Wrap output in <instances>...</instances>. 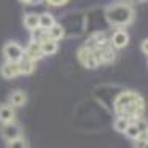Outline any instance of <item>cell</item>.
Segmentation results:
<instances>
[{"instance_id": "cell-18", "label": "cell", "mask_w": 148, "mask_h": 148, "mask_svg": "<svg viewBox=\"0 0 148 148\" xmlns=\"http://www.w3.org/2000/svg\"><path fill=\"white\" fill-rule=\"evenodd\" d=\"M24 26L29 30L38 27V14H26L24 16Z\"/></svg>"}, {"instance_id": "cell-20", "label": "cell", "mask_w": 148, "mask_h": 148, "mask_svg": "<svg viewBox=\"0 0 148 148\" xmlns=\"http://www.w3.org/2000/svg\"><path fill=\"white\" fill-rule=\"evenodd\" d=\"M8 147H10V148H13V147H23V148H26L27 147V142L24 140V138L18 137V138H14V140H11L10 143H8Z\"/></svg>"}, {"instance_id": "cell-15", "label": "cell", "mask_w": 148, "mask_h": 148, "mask_svg": "<svg viewBox=\"0 0 148 148\" xmlns=\"http://www.w3.org/2000/svg\"><path fill=\"white\" fill-rule=\"evenodd\" d=\"M48 35H49V38H53V40H61L62 37H64V27L62 26H59V24H53V27H49L48 29Z\"/></svg>"}, {"instance_id": "cell-3", "label": "cell", "mask_w": 148, "mask_h": 148, "mask_svg": "<svg viewBox=\"0 0 148 148\" xmlns=\"http://www.w3.org/2000/svg\"><path fill=\"white\" fill-rule=\"evenodd\" d=\"M78 61H80L86 69H96L97 65H99L96 51L88 48V46H83V48L78 49Z\"/></svg>"}, {"instance_id": "cell-1", "label": "cell", "mask_w": 148, "mask_h": 148, "mask_svg": "<svg viewBox=\"0 0 148 148\" xmlns=\"http://www.w3.org/2000/svg\"><path fill=\"white\" fill-rule=\"evenodd\" d=\"M143 110V100L138 94L126 91L121 92L115 100V112L119 116H127V118H138V115Z\"/></svg>"}, {"instance_id": "cell-14", "label": "cell", "mask_w": 148, "mask_h": 148, "mask_svg": "<svg viewBox=\"0 0 148 148\" xmlns=\"http://www.w3.org/2000/svg\"><path fill=\"white\" fill-rule=\"evenodd\" d=\"M53 24H54V18H53V14L43 13V14H40V16H38V27L48 30L49 27H53Z\"/></svg>"}, {"instance_id": "cell-6", "label": "cell", "mask_w": 148, "mask_h": 148, "mask_svg": "<svg viewBox=\"0 0 148 148\" xmlns=\"http://www.w3.org/2000/svg\"><path fill=\"white\" fill-rule=\"evenodd\" d=\"M94 51H96V56H97L99 64L100 62H103V64H110V62L115 61L116 54H115V51H113V46L103 45V46H100V48H96Z\"/></svg>"}, {"instance_id": "cell-16", "label": "cell", "mask_w": 148, "mask_h": 148, "mask_svg": "<svg viewBox=\"0 0 148 148\" xmlns=\"http://www.w3.org/2000/svg\"><path fill=\"white\" fill-rule=\"evenodd\" d=\"M49 38L48 35V30L42 29V27H35V29H32V42H37V43H42L43 40Z\"/></svg>"}, {"instance_id": "cell-5", "label": "cell", "mask_w": 148, "mask_h": 148, "mask_svg": "<svg viewBox=\"0 0 148 148\" xmlns=\"http://www.w3.org/2000/svg\"><path fill=\"white\" fill-rule=\"evenodd\" d=\"M2 137H3L7 142L14 140V138L21 137V127L18 124H14L13 121L3 123V127H2Z\"/></svg>"}, {"instance_id": "cell-12", "label": "cell", "mask_w": 148, "mask_h": 148, "mask_svg": "<svg viewBox=\"0 0 148 148\" xmlns=\"http://www.w3.org/2000/svg\"><path fill=\"white\" fill-rule=\"evenodd\" d=\"M18 64H19V75H29V73H32L34 69H35L34 61L29 58H23L21 61H18Z\"/></svg>"}, {"instance_id": "cell-25", "label": "cell", "mask_w": 148, "mask_h": 148, "mask_svg": "<svg viewBox=\"0 0 148 148\" xmlns=\"http://www.w3.org/2000/svg\"><path fill=\"white\" fill-rule=\"evenodd\" d=\"M140 2H145V0H140Z\"/></svg>"}, {"instance_id": "cell-11", "label": "cell", "mask_w": 148, "mask_h": 148, "mask_svg": "<svg viewBox=\"0 0 148 148\" xmlns=\"http://www.w3.org/2000/svg\"><path fill=\"white\" fill-rule=\"evenodd\" d=\"M14 119L13 105H0V123H10Z\"/></svg>"}, {"instance_id": "cell-8", "label": "cell", "mask_w": 148, "mask_h": 148, "mask_svg": "<svg viewBox=\"0 0 148 148\" xmlns=\"http://www.w3.org/2000/svg\"><path fill=\"white\" fill-rule=\"evenodd\" d=\"M110 43H112V46H113V48H116V49L124 48V46L129 43V35L124 32V30H116V32L112 35Z\"/></svg>"}, {"instance_id": "cell-22", "label": "cell", "mask_w": 148, "mask_h": 148, "mask_svg": "<svg viewBox=\"0 0 148 148\" xmlns=\"http://www.w3.org/2000/svg\"><path fill=\"white\" fill-rule=\"evenodd\" d=\"M49 5H54V7H59V5H64L67 3V0H46Z\"/></svg>"}, {"instance_id": "cell-24", "label": "cell", "mask_w": 148, "mask_h": 148, "mask_svg": "<svg viewBox=\"0 0 148 148\" xmlns=\"http://www.w3.org/2000/svg\"><path fill=\"white\" fill-rule=\"evenodd\" d=\"M21 2H23V3H32L34 0H21Z\"/></svg>"}, {"instance_id": "cell-17", "label": "cell", "mask_w": 148, "mask_h": 148, "mask_svg": "<svg viewBox=\"0 0 148 148\" xmlns=\"http://www.w3.org/2000/svg\"><path fill=\"white\" fill-rule=\"evenodd\" d=\"M129 123H131V121H129L127 116H119V118H116V121H115V124H113V127H115L116 132H124L126 129H127Z\"/></svg>"}, {"instance_id": "cell-7", "label": "cell", "mask_w": 148, "mask_h": 148, "mask_svg": "<svg viewBox=\"0 0 148 148\" xmlns=\"http://www.w3.org/2000/svg\"><path fill=\"white\" fill-rule=\"evenodd\" d=\"M0 73H2L3 78L11 80V78H14V77L19 75V64L14 62V61H7L3 65H2V69H0Z\"/></svg>"}, {"instance_id": "cell-2", "label": "cell", "mask_w": 148, "mask_h": 148, "mask_svg": "<svg viewBox=\"0 0 148 148\" xmlns=\"http://www.w3.org/2000/svg\"><path fill=\"white\" fill-rule=\"evenodd\" d=\"M134 18V10L127 3H112L105 10V19L112 26H126Z\"/></svg>"}, {"instance_id": "cell-9", "label": "cell", "mask_w": 148, "mask_h": 148, "mask_svg": "<svg viewBox=\"0 0 148 148\" xmlns=\"http://www.w3.org/2000/svg\"><path fill=\"white\" fill-rule=\"evenodd\" d=\"M26 58L32 59L34 62H35L37 59L43 58V53H42V46H40V43H37V42H30L29 43V46H27V49H26Z\"/></svg>"}, {"instance_id": "cell-4", "label": "cell", "mask_w": 148, "mask_h": 148, "mask_svg": "<svg viewBox=\"0 0 148 148\" xmlns=\"http://www.w3.org/2000/svg\"><path fill=\"white\" fill-rule=\"evenodd\" d=\"M3 54H5V58H7L8 61L18 62V61H21V59L24 58V49H23L21 45H18V43H14V42H10V43L5 45Z\"/></svg>"}, {"instance_id": "cell-13", "label": "cell", "mask_w": 148, "mask_h": 148, "mask_svg": "<svg viewBox=\"0 0 148 148\" xmlns=\"http://www.w3.org/2000/svg\"><path fill=\"white\" fill-rule=\"evenodd\" d=\"M27 100V96L23 92V91H14V92L10 94V105H14V107H21L24 105Z\"/></svg>"}, {"instance_id": "cell-23", "label": "cell", "mask_w": 148, "mask_h": 148, "mask_svg": "<svg viewBox=\"0 0 148 148\" xmlns=\"http://www.w3.org/2000/svg\"><path fill=\"white\" fill-rule=\"evenodd\" d=\"M142 51H143V54H148V40L142 42Z\"/></svg>"}, {"instance_id": "cell-21", "label": "cell", "mask_w": 148, "mask_h": 148, "mask_svg": "<svg viewBox=\"0 0 148 148\" xmlns=\"http://www.w3.org/2000/svg\"><path fill=\"white\" fill-rule=\"evenodd\" d=\"M135 126L138 127V131H147V121L145 119H140V118H137V121H135Z\"/></svg>"}, {"instance_id": "cell-10", "label": "cell", "mask_w": 148, "mask_h": 148, "mask_svg": "<svg viewBox=\"0 0 148 148\" xmlns=\"http://www.w3.org/2000/svg\"><path fill=\"white\" fill-rule=\"evenodd\" d=\"M40 46H42L43 56H53L56 51H58V42H56V40H53V38L43 40V42L40 43Z\"/></svg>"}, {"instance_id": "cell-19", "label": "cell", "mask_w": 148, "mask_h": 148, "mask_svg": "<svg viewBox=\"0 0 148 148\" xmlns=\"http://www.w3.org/2000/svg\"><path fill=\"white\" fill-rule=\"evenodd\" d=\"M124 134L127 135L129 138H135V140H137L140 131H138V127L135 126V123H129V126H127V129L124 131Z\"/></svg>"}]
</instances>
